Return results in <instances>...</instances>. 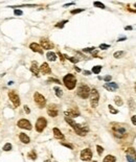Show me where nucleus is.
I'll return each instance as SVG.
<instances>
[{
	"label": "nucleus",
	"instance_id": "09e8293b",
	"mask_svg": "<svg viewBox=\"0 0 136 162\" xmlns=\"http://www.w3.org/2000/svg\"><path fill=\"white\" fill-rule=\"evenodd\" d=\"M74 4V2H70V3H67V4H65L64 6H70V5H73Z\"/></svg>",
	"mask_w": 136,
	"mask_h": 162
},
{
	"label": "nucleus",
	"instance_id": "c85d7f7f",
	"mask_svg": "<svg viewBox=\"0 0 136 162\" xmlns=\"http://www.w3.org/2000/svg\"><path fill=\"white\" fill-rule=\"evenodd\" d=\"M100 70H102V66H94L93 68H92V72L93 73H95V74H98L99 72H100Z\"/></svg>",
	"mask_w": 136,
	"mask_h": 162
},
{
	"label": "nucleus",
	"instance_id": "0eeeda50",
	"mask_svg": "<svg viewBox=\"0 0 136 162\" xmlns=\"http://www.w3.org/2000/svg\"><path fill=\"white\" fill-rule=\"evenodd\" d=\"M9 97H10V100L12 102V104L14 105L15 108L20 106V97H19L18 94H17L16 91H10L9 92Z\"/></svg>",
	"mask_w": 136,
	"mask_h": 162
},
{
	"label": "nucleus",
	"instance_id": "7ed1b4c3",
	"mask_svg": "<svg viewBox=\"0 0 136 162\" xmlns=\"http://www.w3.org/2000/svg\"><path fill=\"white\" fill-rule=\"evenodd\" d=\"M63 83H64L65 86H66V88L68 90H72L76 86V78L73 74L68 73L63 78Z\"/></svg>",
	"mask_w": 136,
	"mask_h": 162
},
{
	"label": "nucleus",
	"instance_id": "a878e982",
	"mask_svg": "<svg viewBox=\"0 0 136 162\" xmlns=\"http://www.w3.org/2000/svg\"><path fill=\"white\" fill-rule=\"evenodd\" d=\"M125 54V52H123L122 50H119V51H116V52L113 54V56L115 58V59H120V58Z\"/></svg>",
	"mask_w": 136,
	"mask_h": 162
},
{
	"label": "nucleus",
	"instance_id": "4c0bfd02",
	"mask_svg": "<svg viewBox=\"0 0 136 162\" xmlns=\"http://www.w3.org/2000/svg\"><path fill=\"white\" fill-rule=\"evenodd\" d=\"M48 82H54V83H56V84H61V82H60L59 80H57V78H48Z\"/></svg>",
	"mask_w": 136,
	"mask_h": 162
},
{
	"label": "nucleus",
	"instance_id": "c03bdc74",
	"mask_svg": "<svg viewBox=\"0 0 136 162\" xmlns=\"http://www.w3.org/2000/svg\"><path fill=\"white\" fill-rule=\"evenodd\" d=\"M83 74H84V76H90V74H91V71L84 70V71H83Z\"/></svg>",
	"mask_w": 136,
	"mask_h": 162
},
{
	"label": "nucleus",
	"instance_id": "473e14b6",
	"mask_svg": "<svg viewBox=\"0 0 136 162\" xmlns=\"http://www.w3.org/2000/svg\"><path fill=\"white\" fill-rule=\"evenodd\" d=\"M108 108H109V111H110V113H111V114H117V113H118V110L114 109V108L112 107L111 105H109V106H108Z\"/></svg>",
	"mask_w": 136,
	"mask_h": 162
},
{
	"label": "nucleus",
	"instance_id": "a18cd8bd",
	"mask_svg": "<svg viewBox=\"0 0 136 162\" xmlns=\"http://www.w3.org/2000/svg\"><path fill=\"white\" fill-rule=\"evenodd\" d=\"M125 40H127L126 37H121V38H119V39L117 40V42H121V41H125Z\"/></svg>",
	"mask_w": 136,
	"mask_h": 162
},
{
	"label": "nucleus",
	"instance_id": "37998d69",
	"mask_svg": "<svg viewBox=\"0 0 136 162\" xmlns=\"http://www.w3.org/2000/svg\"><path fill=\"white\" fill-rule=\"evenodd\" d=\"M24 111H25L26 114H29V113H31V110H29V108H28L27 106H24Z\"/></svg>",
	"mask_w": 136,
	"mask_h": 162
},
{
	"label": "nucleus",
	"instance_id": "39448f33",
	"mask_svg": "<svg viewBox=\"0 0 136 162\" xmlns=\"http://www.w3.org/2000/svg\"><path fill=\"white\" fill-rule=\"evenodd\" d=\"M90 104H91V107L92 108H96L98 106V100H99V94H98V91L93 88L90 90Z\"/></svg>",
	"mask_w": 136,
	"mask_h": 162
},
{
	"label": "nucleus",
	"instance_id": "79ce46f5",
	"mask_svg": "<svg viewBox=\"0 0 136 162\" xmlns=\"http://www.w3.org/2000/svg\"><path fill=\"white\" fill-rule=\"evenodd\" d=\"M131 120H132V124L134 126H136V115H134V116L131 117Z\"/></svg>",
	"mask_w": 136,
	"mask_h": 162
},
{
	"label": "nucleus",
	"instance_id": "3c124183",
	"mask_svg": "<svg viewBox=\"0 0 136 162\" xmlns=\"http://www.w3.org/2000/svg\"><path fill=\"white\" fill-rule=\"evenodd\" d=\"M127 160H128V162H136V161H134L132 159H127Z\"/></svg>",
	"mask_w": 136,
	"mask_h": 162
},
{
	"label": "nucleus",
	"instance_id": "ea45409f",
	"mask_svg": "<svg viewBox=\"0 0 136 162\" xmlns=\"http://www.w3.org/2000/svg\"><path fill=\"white\" fill-rule=\"evenodd\" d=\"M111 78H112L111 76H106L104 78V80H105V82H107V83H109L110 80H111Z\"/></svg>",
	"mask_w": 136,
	"mask_h": 162
},
{
	"label": "nucleus",
	"instance_id": "e433bc0d",
	"mask_svg": "<svg viewBox=\"0 0 136 162\" xmlns=\"http://www.w3.org/2000/svg\"><path fill=\"white\" fill-rule=\"evenodd\" d=\"M23 13H22V10H14V15L15 16H21Z\"/></svg>",
	"mask_w": 136,
	"mask_h": 162
},
{
	"label": "nucleus",
	"instance_id": "dca6fc26",
	"mask_svg": "<svg viewBox=\"0 0 136 162\" xmlns=\"http://www.w3.org/2000/svg\"><path fill=\"white\" fill-rule=\"evenodd\" d=\"M29 48H31L33 51H35V52H38L40 54H43V48L41 47V46L37 43H32L31 45H29Z\"/></svg>",
	"mask_w": 136,
	"mask_h": 162
},
{
	"label": "nucleus",
	"instance_id": "6e6d98bb",
	"mask_svg": "<svg viewBox=\"0 0 136 162\" xmlns=\"http://www.w3.org/2000/svg\"><path fill=\"white\" fill-rule=\"evenodd\" d=\"M93 162H96V161H93Z\"/></svg>",
	"mask_w": 136,
	"mask_h": 162
},
{
	"label": "nucleus",
	"instance_id": "9b49d317",
	"mask_svg": "<svg viewBox=\"0 0 136 162\" xmlns=\"http://www.w3.org/2000/svg\"><path fill=\"white\" fill-rule=\"evenodd\" d=\"M40 44H41V47L44 48V49H46V50L54 48V44H52L48 39L42 38V39H41V41H40Z\"/></svg>",
	"mask_w": 136,
	"mask_h": 162
},
{
	"label": "nucleus",
	"instance_id": "cd10ccee",
	"mask_svg": "<svg viewBox=\"0 0 136 162\" xmlns=\"http://www.w3.org/2000/svg\"><path fill=\"white\" fill-rule=\"evenodd\" d=\"M66 23H68V20H63V21H61V22L57 23V24H56V27H58V28H63L64 25L66 24Z\"/></svg>",
	"mask_w": 136,
	"mask_h": 162
},
{
	"label": "nucleus",
	"instance_id": "4be33fe9",
	"mask_svg": "<svg viewBox=\"0 0 136 162\" xmlns=\"http://www.w3.org/2000/svg\"><path fill=\"white\" fill-rule=\"evenodd\" d=\"M115 161H116V158L114 157V156H112V155H107L103 159V162H115Z\"/></svg>",
	"mask_w": 136,
	"mask_h": 162
},
{
	"label": "nucleus",
	"instance_id": "f3484780",
	"mask_svg": "<svg viewBox=\"0 0 136 162\" xmlns=\"http://www.w3.org/2000/svg\"><path fill=\"white\" fill-rule=\"evenodd\" d=\"M31 71L34 73V76H39V72H40V67L38 66V63H37V62H33V63H32V66H31Z\"/></svg>",
	"mask_w": 136,
	"mask_h": 162
},
{
	"label": "nucleus",
	"instance_id": "f257e3e1",
	"mask_svg": "<svg viewBox=\"0 0 136 162\" xmlns=\"http://www.w3.org/2000/svg\"><path fill=\"white\" fill-rule=\"evenodd\" d=\"M65 120H66V122L71 126V128L74 130V132L78 134L79 136H86L87 135V133L89 132V128L88 126H81L79 124H76L75 121L72 119V118H70V117H65Z\"/></svg>",
	"mask_w": 136,
	"mask_h": 162
},
{
	"label": "nucleus",
	"instance_id": "a211bd4d",
	"mask_svg": "<svg viewBox=\"0 0 136 162\" xmlns=\"http://www.w3.org/2000/svg\"><path fill=\"white\" fill-rule=\"evenodd\" d=\"M40 71L42 72L43 74H49L51 72V69H50L49 65L47 64V63H43V64L40 66Z\"/></svg>",
	"mask_w": 136,
	"mask_h": 162
},
{
	"label": "nucleus",
	"instance_id": "5fc2aeb1",
	"mask_svg": "<svg viewBox=\"0 0 136 162\" xmlns=\"http://www.w3.org/2000/svg\"><path fill=\"white\" fill-rule=\"evenodd\" d=\"M135 91H136V85H135Z\"/></svg>",
	"mask_w": 136,
	"mask_h": 162
},
{
	"label": "nucleus",
	"instance_id": "393cba45",
	"mask_svg": "<svg viewBox=\"0 0 136 162\" xmlns=\"http://www.w3.org/2000/svg\"><path fill=\"white\" fill-rule=\"evenodd\" d=\"M114 102H115V104L117 106H122V104H123V102H122V100H121V97L120 96H115V98H114Z\"/></svg>",
	"mask_w": 136,
	"mask_h": 162
},
{
	"label": "nucleus",
	"instance_id": "aec40b11",
	"mask_svg": "<svg viewBox=\"0 0 136 162\" xmlns=\"http://www.w3.org/2000/svg\"><path fill=\"white\" fill-rule=\"evenodd\" d=\"M52 131H54V135H55V137L57 138V139H64V135L62 134V132L58 128H54Z\"/></svg>",
	"mask_w": 136,
	"mask_h": 162
},
{
	"label": "nucleus",
	"instance_id": "6ab92c4d",
	"mask_svg": "<svg viewBox=\"0 0 136 162\" xmlns=\"http://www.w3.org/2000/svg\"><path fill=\"white\" fill-rule=\"evenodd\" d=\"M19 138H20L21 142H23L24 144H27V143L31 142V139H29V137L25 134V133H20V134H19Z\"/></svg>",
	"mask_w": 136,
	"mask_h": 162
},
{
	"label": "nucleus",
	"instance_id": "6e6552de",
	"mask_svg": "<svg viewBox=\"0 0 136 162\" xmlns=\"http://www.w3.org/2000/svg\"><path fill=\"white\" fill-rule=\"evenodd\" d=\"M46 126H47V120L44 118V117H39L38 120H37V122H36V130L37 132L41 133V132H43V130L46 128Z\"/></svg>",
	"mask_w": 136,
	"mask_h": 162
},
{
	"label": "nucleus",
	"instance_id": "5701e85b",
	"mask_svg": "<svg viewBox=\"0 0 136 162\" xmlns=\"http://www.w3.org/2000/svg\"><path fill=\"white\" fill-rule=\"evenodd\" d=\"M54 90H55V93H56V95L58 97H62V95H63V90L60 88V87H58V86L54 87Z\"/></svg>",
	"mask_w": 136,
	"mask_h": 162
},
{
	"label": "nucleus",
	"instance_id": "4468645a",
	"mask_svg": "<svg viewBox=\"0 0 136 162\" xmlns=\"http://www.w3.org/2000/svg\"><path fill=\"white\" fill-rule=\"evenodd\" d=\"M104 88L107 89L110 92H113V91H115V90L118 89V85L116 83H113V82H109V83L104 84Z\"/></svg>",
	"mask_w": 136,
	"mask_h": 162
},
{
	"label": "nucleus",
	"instance_id": "72a5a7b5",
	"mask_svg": "<svg viewBox=\"0 0 136 162\" xmlns=\"http://www.w3.org/2000/svg\"><path fill=\"white\" fill-rule=\"evenodd\" d=\"M93 50H95V47H88V48H84V49H83V51H84V52H91V54H92Z\"/></svg>",
	"mask_w": 136,
	"mask_h": 162
},
{
	"label": "nucleus",
	"instance_id": "ddd939ff",
	"mask_svg": "<svg viewBox=\"0 0 136 162\" xmlns=\"http://www.w3.org/2000/svg\"><path fill=\"white\" fill-rule=\"evenodd\" d=\"M47 113H48V115L50 117H56L58 115V108L56 105H49L48 108H47Z\"/></svg>",
	"mask_w": 136,
	"mask_h": 162
},
{
	"label": "nucleus",
	"instance_id": "c9c22d12",
	"mask_svg": "<svg viewBox=\"0 0 136 162\" xmlns=\"http://www.w3.org/2000/svg\"><path fill=\"white\" fill-rule=\"evenodd\" d=\"M96 151H97V154L98 155H102L103 152H104V148L100 146H96Z\"/></svg>",
	"mask_w": 136,
	"mask_h": 162
},
{
	"label": "nucleus",
	"instance_id": "20e7f679",
	"mask_svg": "<svg viewBox=\"0 0 136 162\" xmlns=\"http://www.w3.org/2000/svg\"><path fill=\"white\" fill-rule=\"evenodd\" d=\"M76 94L83 100H86L90 95V88L86 84H81L78 88V91H76Z\"/></svg>",
	"mask_w": 136,
	"mask_h": 162
},
{
	"label": "nucleus",
	"instance_id": "7c9ffc66",
	"mask_svg": "<svg viewBox=\"0 0 136 162\" xmlns=\"http://www.w3.org/2000/svg\"><path fill=\"white\" fill-rule=\"evenodd\" d=\"M65 58H66L67 60H69L71 63H74V64H75V63H78V62L80 61L79 59H75V58H72V56H66V54H65Z\"/></svg>",
	"mask_w": 136,
	"mask_h": 162
},
{
	"label": "nucleus",
	"instance_id": "58836bf2",
	"mask_svg": "<svg viewBox=\"0 0 136 162\" xmlns=\"http://www.w3.org/2000/svg\"><path fill=\"white\" fill-rule=\"evenodd\" d=\"M61 144L62 146H66V148H73V146L72 144H69V143H65V142H61Z\"/></svg>",
	"mask_w": 136,
	"mask_h": 162
},
{
	"label": "nucleus",
	"instance_id": "49530a36",
	"mask_svg": "<svg viewBox=\"0 0 136 162\" xmlns=\"http://www.w3.org/2000/svg\"><path fill=\"white\" fill-rule=\"evenodd\" d=\"M97 52H98V50H93L92 51V56H97Z\"/></svg>",
	"mask_w": 136,
	"mask_h": 162
},
{
	"label": "nucleus",
	"instance_id": "a19ab883",
	"mask_svg": "<svg viewBox=\"0 0 136 162\" xmlns=\"http://www.w3.org/2000/svg\"><path fill=\"white\" fill-rule=\"evenodd\" d=\"M58 56H60V60H61L62 62H64V61H65V56H63L61 52H58Z\"/></svg>",
	"mask_w": 136,
	"mask_h": 162
},
{
	"label": "nucleus",
	"instance_id": "f704fd0d",
	"mask_svg": "<svg viewBox=\"0 0 136 162\" xmlns=\"http://www.w3.org/2000/svg\"><path fill=\"white\" fill-rule=\"evenodd\" d=\"M109 47H110V45H108V44H100V45H99V49H102V50L108 49Z\"/></svg>",
	"mask_w": 136,
	"mask_h": 162
},
{
	"label": "nucleus",
	"instance_id": "2f4dec72",
	"mask_svg": "<svg viewBox=\"0 0 136 162\" xmlns=\"http://www.w3.org/2000/svg\"><path fill=\"white\" fill-rule=\"evenodd\" d=\"M85 8H78V10H72L71 12H70V14L72 15H75V14H79V13H82V12H84Z\"/></svg>",
	"mask_w": 136,
	"mask_h": 162
},
{
	"label": "nucleus",
	"instance_id": "2eb2a0df",
	"mask_svg": "<svg viewBox=\"0 0 136 162\" xmlns=\"http://www.w3.org/2000/svg\"><path fill=\"white\" fill-rule=\"evenodd\" d=\"M126 156L127 159H132L134 161H136V151L133 148H129L126 151Z\"/></svg>",
	"mask_w": 136,
	"mask_h": 162
},
{
	"label": "nucleus",
	"instance_id": "b1692460",
	"mask_svg": "<svg viewBox=\"0 0 136 162\" xmlns=\"http://www.w3.org/2000/svg\"><path fill=\"white\" fill-rule=\"evenodd\" d=\"M27 157H28V159H32V160H36L37 159V154H36V152L34 151H31L28 154H27Z\"/></svg>",
	"mask_w": 136,
	"mask_h": 162
},
{
	"label": "nucleus",
	"instance_id": "864d4df0",
	"mask_svg": "<svg viewBox=\"0 0 136 162\" xmlns=\"http://www.w3.org/2000/svg\"><path fill=\"white\" fill-rule=\"evenodd\" d=\"M134 6H135V8H136V3H135V4H134Z\"/></svg>",
	"mask_w": 136,
	"mask_h": 162
},
{
	"label": "nucleus",
	"instance_id": "423d86ee",
	"mask_svg": "<svg viewBox=\"0 0 136 162\" xmlns=\"http://www.w3.org/2000/svg\"><path fill=\"white\" fill-rule=\"evenodd\" d=\"M34 100H35V102L37 104V106L39 108H44L45 105H46V100H45V97L39 93V92H35V94H34Z\"/></svg>",
	"mask_w": 136,
	"mask_h": 162
},
{
	"label": "nucleus",
	"instance_id": "603ef678",
	"mask_svg": "<svg viewBox=\"0 0 136 162\" xmlns=\"http://www.w3.org/2000/svg\"><path fill=\"white\" fill-rule=\"evenodd\" d=\"M13 84H14V82H9V85H10V86H11V85H13Z\"/></svg>",
	"mask_w": 136,
	"mask_h": 162
},
{
	"label": "nucleus",
	"instance_id": "bb28decb",
	"mask_svg": "<svg viewBox=\"0 0 136 162\" xmlns=\"http://www.w3.org/2000/svg\"><path fill=\"white\" fill-rule=\"evenodd\" d=\"M93 5L95 8H102V10H105L106 6H105V4L102 3V2H99V1H95V2H93Z\"/></svg>",
	"mask_w": 136,
	"mask_h": 162
},
{
	"label": "nucleus",
	"instance_id": "8fccbe9b",
	"mask_svg": "<svg viewBox=\"0 0 136 162\" xmlns=\"http://www.w3.org/2000/svg\"><path fill=\"white\" fill-rule=\"evenodd\" d=\"M74 69H75V70L78 71V72H80V71H81V69H80L79 67H74Z\"/></svg>",
	"mask_w": 136,
	"mask_h": 162
},
{
	"label": "nucleus",
	"instance_id": "1a4fd4ad",
	"mask_svg": "<svg viewBox=\"0 0 136 162\" xmlns=\"http://www.w3.org/2000/svg\"><path fill=\"white\" fill-rule=\"evenodd\" d=\"M81 159L83 161H90L92 159V152L90 148H84L81 152Z\"/></svg>",
	"mask_w": 136,
	"mask_h": 162
},
{
	"label": "nucleus",
	"instance_id": "412c9836",
	"mask_svg": "<svg viewBox=\"0 0 136 162\" xmlns=\"http://www.w3.org/2000/svg\"><path fill=\"white\" fill-rule=\"evenodd\" d=\"M46 58L48 59V61L54 62V61L57 60V54L55 52H52V51H48V52L46 54Z\"/></svg>",
	"mask_w": 136,
	"mask_h": 162
},
{
	"label": "nucleus",
	"instance_id": "c756f323",
	"mask_svg": "<svg viewBox=\"0 0 136 162\" xmlns=\"http://www.w3.org/2000/svg\"><path fill=\"white\" fill-rule=\"evenodd\" d=\"M3 151L4 152H9V151H12V144L11 143H5L3 146Z\"/></svg>",
	"mask_w": 136,
	"mask_h": 162
},
{
	"label": "nucleus",
	"instance_id": "de8ad7c7",
	"mask_svg": "<svg viewBox=\"0 0 136 162\" xmlns=\"http://www.w3.org/2000/svg\"><path fill=\"white\" fill-rule=\"evenodd\" d=\"M125 30H133V27H132V26H126V27H125Z\"/></svg>",
	"mask_w": 136,
	"mask_h": 162
},
{
	"label": "nucleus",
	"instance_id": "f03ea898",
	"mask_svg": "<svg viewBox=\"0 0 136 162\" xmlns=\"http://www.w3.org/2000/svg\"><path fill=\"white\" fill-rule=\"evenodd\" d=\"M112 132H113V135L116 138H119V139H122V138L127 137L128 135V129L126 124H112Z\"/></svg>",
	"mask_w": 136,
	"mask_h": 162
},
{
	"label": "nucleus",
	"instance_id": "f8f14e48",
	"mask_svg": "<svg viewBox=\"0 0 136 162\" xmlns=\"http://www.w3.org/2000/svg\"><path fill=\"white\" fill-rule=\"evenodd\" d=\"M65 115L67 117H70V118H74V117H78L80 115V111L78 108H73V109H70L69 111H66L65 112Z\"/></svg>",
	"mask_w": 136,
	"mask_h": 162
},
{
	"label": "nucleus",
	"instance_id": "9d476101",
	"mask_svg": "<svg viewBox=\"0 0 136 162\" xmlns=\"http://www.w3.org/2000/svg\"><path fill=\"white\" fill-rule=\"evenodd\" d=\"M17 126L24 130H32V124L29 122L27 119H20L18 122H17Z\"/></svg>",
	"mask_w": 136,
	"mask_h": 162
}]
</instances>
